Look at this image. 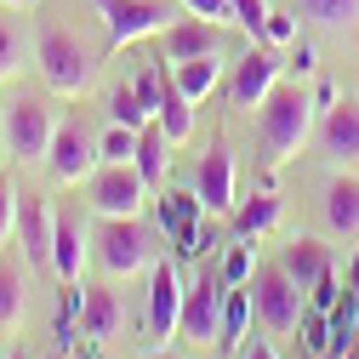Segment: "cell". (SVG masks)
<instances>
[{
	"mask_svg": "<svg viewBox=\"0 0 359 359\" xmlns=\"http://www.w3.org/2000/svg\"><path fill=\"white\" fill-rule=\"evenodd\" d=\"M154 120L165 126L171 143H189V137H194V103L183 97V86L171 80V69H165V97H160V114H154Z\"/></svg>",
	"mask_w": 359,
	"mask_h": 359,
	"instance_id": "cb8c5ba5",
	"label": "cell"
},
{
	"mask_svg": "<svg viewBox=\"0 0 359 359\" xmlns=\"http://www.w3.org/2000/svg\"><path fill=\"white\" fill-rule=\"evenodd\" d=\"M23 57H29V40H23V29H18L12 18H0V80H12V74L23 69Z\"/></svg>",
	"mask_w": 359,
	"mask_h": 359,
	"instance_id": "f1b7e54d",
	"label": "cell"
},
{
	"mask_svg": "<svg viewBox=\"0 0 359 359\" xmlns=\"http://www.w3.org/2000/svg\"><path fill=\"white\" fill-rule=\"evenodd\" d=\"M229 12H234V23H240L251 40H262V23H268V0H229Z\"/></svg>",
	"mask_w": 359,
	"mask_h": 359,
	"instance_id": "4dcf8cb0",
	"label": "cell"
},
{
	"mask_svg": "<svg viewBox=\"0 0 359 359\" xmlns=\"http://www.w3.org/2000/svg\"><path fill=\"white\" fill-rule=\"evenodd\" d=\"M160 52H165V63H189V57L217 52V23L211 18H171L160 29Z\"/></svg>",
	"mask_w": 359,
	"mask_h": 359,
	"instance_id": "9a60e30c",
	"label": "cell"
},
{
	"mask_svg": "<svg viewBox=\"0 0 359 359\" xmlns=\"http://www.w3.org/2000/svg\"><path fill=\"white\" fill-rule=\"evenodd\" d=\"M251 285H229V302H222V331H217V348L222 353H240L245 348V331H251Z\"/></svg>",
	"mask_w": 359,
	"mask_h": 359,
	"instance_id": "ffe728a7",
	"label": "cell"
},
{
	"mask_svg": "<svg viewBox=\"0 0 359 359\" xmlns=\"http://www.w3.org/2000/svg\"><path fill=\"white\" fill-rule=\"evenodd\" d=\"M120 320H126V302L114 285H86V308H80V331L92 342H114L120 337Z\"/></svg>",
	"mask_w": 359,
	"mask_h": 359,
	"instance_id": "e0dca14e",
	"label": "cell"
},
{
	"mask_svg": "<svg viewBox=\"0 0 359 359\" xmlns=\"http://www.w3.org/2000/svg\"><path fill=\"white\" fill-rule=\"evenodd\" d=\"M6 359H29V348H12V353H6Z\"/></svg>",
	"mask_w": 359,
	"mask_h": 359,
	"instance_id": "60d3db41",
	"label": "cell"
},
{
	"mask_svg": "<svg viewBox=\"0 0 359 359\" xmlns=\"http://www.w3.org/2000/svg\"><path fill=\"white\" fill-rule=\"evenodd\" d=\"M52 234H57V211H52V200L18 189V245H23L29 268H52Z\"/></svg>",
	"mask_w": 359,
	"mask_h": 359,
	"instance_id": "30bf717a",
	"label": "cell"
},
{
	"mask_svg": "<svg viewBox=\"0 0 359 359\" xmlns=\"http://www.w3.org/2000/svg\"><path fill=\"white\" fill-rule=\"evenodd\" d=\"M183 6H189L194 18H211V23H222V18H234V12H229V0H183Z\"/></svg>",
	"mask_w": 359,
	"mask_h": 359,
	"instance_id": "d590c367",
	"label": "cell"
},
{
	"mask_svg": "<svg viewBox=\"0 0 359 359\" xmlns=\"http://www.w3.org/2000/svg\"><path fill=\"white\" fill-rule=\"evenodd\" d=\"M200 194H165L160 200V229H171L177 240H189L194 234V222H200Z\"/></svg>",
	"mask_w": 359,
	"mask_h": 359,
	"instance_id": "484cf974",
	"label": "cell"
},
{
	"mask_svg": "<svg viewBox=\"0 0 359 359\" xmlns=\"http://www.w3.org/2000/svg\"><path fill=\"white\" fill-rule=\"evenodd\" d=\"M18 229V183L6 171H0V245H6V234Z\"/></svg>",
	"mask_w": 359,
	"mask_h": 359,
	"instance_id": "1f68e13d",
	"label": "cell"
},
{
	"mask_svg": "<svg viewBox=\"0 0 359 359\" xmlns=\"http://www.w3.org/2000/svg\"><path fill=\"white\" fill-rule=\"evenodd\" d=\"M0 6H34V0H0Z\"/></svg>",
	"mask_w": 359,
	"mask_h": 359,
	"instance_id": "b9f144b4",
	"label": "cell"
},
{
	"mask_svg": "<svg viewBox=\"0 0 359 359\" xmlns=\"http://www.w3.org/2000/svg\"><path fill=\"white\" fill-rule=\"evenodd\" d=\"M97 154H103V165H120V160H131V154H137V131L114 120V126L103 131V137H97Z\"/></svg>",
	"mask_w": 359,
	"mask_h": 359,
	"instance_id": "f546056e",
	"label": "cell"
},
{
	"mask_svg": "<svg viewBox=\"0 0 359 359\" xmlns=\"http://www.w3.org/2000/svg\"><path fill=\"white\" fill-rule=\"evenodd\" d=\"M165 149H171L165 126H160V120H149V126L137 131V154H131V165L143 171V183H149V189H165Z\"/></svg>",
	"mask_w": 359,
	"mask_h": 359,
	"instance_id": "44dd1931",
	"label": "cell"
},
{
	"mask_svg": "<svg viewBox=\"0 0 359 359\" xmlns=\"http://www.w3.org/2000/svg\"><path fill=\"white\" fill-rule=\"evenodd\" d=\"M46 359H69V353H46Z\"/></svg>",
	"mask_w": 359,
	"mask_h": 359,
	"instance_id": "ee69618b",
	"label": "cell"
},
{
	"mask_svg": "<svg viewBox=\"0 0 359 359\" xmlns=\"http://www.w3.org/2000/svg\"><path fill=\"white\" fill-rule=\"evenodd\" d=\"M302 342H308L313 353H325V320H320V308L302 313Z\"/></svg>",
	"mask_w": 359,
	"mask_h": 359,
	"instance_id": "e575fe53",
	"label": "cell"
},
{
	"mask_svg": "<svg viewBox=\"0 0 359 359\" xmlns=\"http://www.w3.org/2000/svg\"><path fill=\"white\" fill-rule=\"evenodd\" d=\"M0 126H6V103H0Z\"/></svg>",
	"mask_w": 359,
	"mask_h": 359,
	"instance_id": "7bdbcfd3",
	"label": "cell"
},
{
	"mask_svg": "<svg viewBox=\"0 0 359 359\" xmlns=\"http://www.w3.org/2000/svg\"><path fill=\"white\" fill-rule=\"evenodd\" d=\"M137 359H177V353H137Z\"/></svg>",
	"mask_w": 359,
	"mask_h": 359,
	"instance_id": "ab89813d",
	"label": "cell"
},
{
	"mask_svg": "<svg viewBox=\"0 0 359 359\" xmlns=\"http://www.w3.org/2000/svg\"><path fill=\"white\" fill-rule=\"evenodd\" d=\"M325 222L337 234H353L359 229V177H331L325 189Z\"/></svg>",
	"mask_w": 359,
	"mask_h": 359,
	"instance_id": "d4e9b609",
	"label": "cell"
},
{
	"mask_svg": "<svg viewBox=\"0 0 359 359\" xmlns=\"http://www.w3.org/2000/svg\"><path fill=\"white\" fill-rule=\"evenodd\" d=\"M280 69H285V57H280L274 46H262V40H257V46H251V52L234 63V74H229V97H234L240 109H257L268 92H274Z\"/></svg>",
	"mask_w": 359,
	"mask_h": 359,
	"instance_id": "8fae6325",
	"label": "cell"
},
{
	"mask_svg": "<svg viewBox=\"0 0 359 359\" xmlns=\"http://www.w3.org/2000/svg\"><path fill=\"white\" fill-rule=\"evenodd\" d=\"M86 257H92V234L74 222V211H57V234H52V274L57 280H80Z\"/></svg>",
	"mask_w": 359,
	"mask_h": 359,
	"instance_id": "ac0fdd59",
	"label": "cell"
},
{
	"mask_svg": "<svg viewBox=\"0 0 359 359\" xmlns=\"http://www.w3.org/2000/svg\"><path fill=\"white\" fill-rule=\"evenodd\" d=\"M240 359H280V353H274V342H245Z\"/></svg>",
	"mask_w": 359,
	"mask_h": 359,
	"instance_id": "74e56055",
	"label": "cell"
},
{
	"mask_svg": "<svg viewBox=\"0 0 359 359\" xmlns=\"http://www.w3.org/2000/svg\"><path fill=\"white\" fill-rule=\"evenodd\" d=\"M280 268L302 285V291H313L325 274H331V251L320 245V240H308V234H297L291 245H280Z\"/></svg>",
	"mask_w": 359,
	"mask_h": 359,
	"instance_id": "d6986e66",
	"label": "cell"
},
{
	"mask_svg": "<svg viewBox=\"0 0 359 359\" xmlns=\"http://www.w3.org/2000/svg\"><path fill=\"white\" fill-rule=\"evenodd\" d=\"M257 131H262V149L274 160H291L313 137V97L297 80H274V92L257 103Z\"/></svg>",
	"mask_w": 359,
	"mask_h": 359,
	"instance_id": "6da1fadb",
	"label": "cell"
},
{
	"mask_svg": "<svg viewBox=\"0 0 359 359\" xmlns=\"http://www.w3.org/2000/svg\"><path fill=\"white\" fill-rule=\"evenodd\" d=\"M251 274H257V268H251V251L245 245H234L229 257H222V280H229V285H251Z\"/></svg>",
	"mask_w": 359,
	"mask_h": 359,
	"instance_id": "836d02e7",
	"label": "cell"
},
{
	"mask_svg": "<svg viewBox=\"0 0 359 359\" xmlns=\"http://www.w3.org/2000/svg\"><path fill=\"white\" fill-rule=\"evenodd\" d=\"M194 194H200V205H205L211 217H229V211L240 205V189H234V154L222 149V143L200 154V171H194Z\"/></svg>",
	"mask_w": 359,
	"mask_h": 359,
	"instance_id": "4fadbf2b",
	"label": "cell"
},
{
	"mask_svg": "<svg viewBox=\"0 0 359 359\" xmlns=\"http://www.w3.org/2000/svg\"><path fill=\"white\" fill-rule=\"evenodd\" d=\"M34 63H40V74H46V86H52L57 97H80V92H92V80H97V57H92V46H86L80 34L57 29V23L40 29V40H34Z\"/></svg>",
	"mask_w": 359,
	"mask_h": 359,
	"instance_id": "7a4b0ae2",
	"label": "cell"
},
{
	"mask_svg": "<svg viewBox=\"0 0 359 359\" xmlns=\"http://www.w3.org/2000/svg\"><path fill=\"white\" fill-rule=\"evenodd\" d=\"M348 297L359 302V251H353V262H348Z\"/></svg>",
	"mask_w": 359,
	"mask_h": 359,
	"instance_id": "f35d334b",
	"label": "cell"
},
{
	"mask_svg": "<svg viewBox=\"0 0 359 359\" xmlns=\"http://www.w3.org/2000/svg\"><path fill=\"white\" fill-rule=\"evenodd\" d=\"M183 297H189V285H183V274H177V262H154L149 268V331L154 337H171L177 325H183Z\"/></svg>",
	"mask_w": 359,
	"mask_h": 359,
	"instance_id": "7c38bea8",
	"label": "cell"
},
{
	"mask_svg": "<svg viewBox=\"0 0 359 359\" xmlns=\"http://www.w3.org/2000/svg\"><path fill=\"white\" fill-rule=\"evenodd\" d=\"M109 120H120V126H131V131H143V126L154 120V109L137 97V86H114V92H109Z\"/></svg>",
	"mask_w": 359,
	"mask_h": 359,
	"instance_id": "4316f807",
	"label": "cell"
},
{
	"mask_svg": "<svg viewBox=\"0 0 359 359\" xmlns=\"http://www.w3.org/2000/svg\"><path fill=\"white\" fill-rule=\"evenodd\" d=\"M297 74H313V46H308V40H297V46H291V57H285Z\"/></svg>",
	"mask_w": 359,
	"mask_h": 359,
	"instance_id": "8d00e7d4",
	"label": "cell"
},
{
	"mask_svg": "<svg viewBox=\"0 0 359 359\" xmlns=\"http://www.w3.org/2000/svg\"><path fill=\"white\" fill-rule=\"evenodd\" d=\"M97 12H103V29H109V46H131L143 34H160L177 18L165 0H97Z\"/></svg>",
	"mask_w": 359,
	"mask_h": 359,
	"instance_id": "ba28073f",
	"label": "cell"
},
{
	"mask_svg": "<svg viewBox=\"0 0 359 359\" xmlns=\"http://www.w3.org/2000/svg\"><path fill=\"white\" fill-rule=\"evenodd\" d=\"M143 200H149V183H143V171L131 160L92 171V211L97 217H137Z\"/></svg>",
	"mask_w": 359,
	"mask_h": 359,
	"instance_id": "52a82bcc",
	"label": "cell"
},
{
	"mask_svg": "<svg viewBox=\"0 0 359 359\" xmlns=\"http://www.w3.org/2000/svg\"><path fill=\"white\" fill-rule=\"evenodd\" d=\"M222 302H229V285L205 268V274L189 285V297H183V325L177 331H183L189 342H200V348H211L217 331H222Z\"/></svg>",
	"mask_w": 359,
	"mask_h": 359,
	"instance_id": "9c48e42d",
	"label": "cell"
},
{
	"mask_svg": "<svg viewBox=\"0 0 359 359\" xmlns=\"http://www.w3.org/2000/svg\"><path fill=\"white\" fill-rule=\"evenodd\" d=\"M262 40H268V46H297V18H285V12H268Z\"/></svg>",
	"mask_w": 359,
	"mask_h": 359,
	"instance_id": "d6a6232c",
	"label": "cell"
},
{
	"mask_svg": "<svg viewBox=\"0 0 359 359\" xmlns=\"http://www.w3.org/2000/svg\"><path fill=\"white\" fill-rule=\"evenodd\" d=\"M313 137H320V149L331 154V160H359V103L353 97H337L331 109H325V120H320V131H313Z\"/></svg>",
	"mask_w": 359,
	"mask_h": 359,
	"instance_id": "2e32d148",
	"label": "cell"
},
{
	"mask_svg": "<svg viewBox=\"0 0 359 359\" xmlns=\"http://www.w3.org/2000/svg\"><path fill=\"white\" fill-rule=\"evenodd\" d=\"M92 257L103 274L126 280L137 268H154L160 262V245H154V229L137 217H97V234H92Z\"/></svg>",
	"mask_w": 359,
	"mask_h": 359,
	"instance_id": "3957f363",
	"label": "cell"
},
{
	"mask_svg": "<svg viewBox=\"0 0 359 359\" xmlns=\"http://www.w3.org/2000/svg\"><path fill=\"white\" fill-rule=\"evenodd\" d=\"M171 80L183 86V97H189V103H200V97L217 92V80H222V57L205 52V57H189V63H171Z\"/></svg>",
	"mask_w": 359,
	"mask_h": 359,
	"instance_id": "603a6c76",
	"label": "cell"
},
{
	"mask_svg": "<svg viewBox=\"0 0 359 359\" xmlns=\"http://www.w3.org/2000/svg\"><path fill=\"white\" fill-rule=\"evenodd\" d=\"M251 308H257L262 331H274V337H291V331H302V313H308V302H302V285L285 274L280 262H257V274H251Z\"/></svg>",
	"mask_w": 359,
	"mask_h": 359,
	"instance_id": "277c9868",
	"label": "cell"
},
{
	"mask_svg": "<svg viewBox=\"0 0 359 359\" xmlns=\"http://www.w3.org/2000/svg\"><path fill=\"white\" fill-rule=\"evenodd\" d=\"M29 325V257L0 245V331L18 337Z\"/></svg>",
	"mask_w": 359,
	"mask_h": 359,
	"instance_id": "5bb4252c",
	"label": "cell"
},
{
	"mask_svg": "<svg viewBox=\"0 0 359 359\" xmlns=\"http://www.w3.org/2000/svg\"><path fill=\"white\" fill-rule=\"evenodd\" d=\"M52 131H57V120H52V109L40 103V97H12V103H6V126H0V137H6L12 154H23V160H46Z\"/></svg>",
	"mask_w": 359,
	"mask_h": 359,
	"instance_id": "8992f818",
	"label": "cell"
},
{
	"mask_svg": "<svg viewBox=\"0 0 359 359\" xmlns=\"http://www.w3.org/2000/svg\"><path fill=\"white\" fill-rule=\"evenodd\" d=\"M297 6H302V18L325 23V29H348V23H359V0H297Z\"/></svg>",
	"mask_w": 359,
	"mask_h": 359,
	"instance_id": "83f0119b",
	"label": "cell"
},
{
	"mask_svg": "<svg viewBox=\"0 0 359 359\" xmlns=\"http://www.w3.org/2000/svg\"><path fill=\"white\" fill-rule=\"evenodd\" d=\"M229 217H234V234H240V240H257V234H268V229L280 222V194H274V189H262V194L240 200Z\"/></svg>",
	"mask_w": 359,
	"mask_h": 359,
	"instance_id": "7402d4cb",
	"label": "cell"
},
{
	"mask_svg": "<svg viewBox=\"0 0 359 359\" xmlns=\"http://www.w3.org/2000/svg\"><path fill=\"white\" fill-rule=\"evenodd\" d=\"M46 165H52V177H57V183H92V171L103 165L97 137H92V131H86L80 120H57L52 149H46Z\"/></svg>",
	"mask_w": 359,
	"mask_h": 359,
	"instance_id": "5b68a950",
	"label": "cell"
}]
</instances>
